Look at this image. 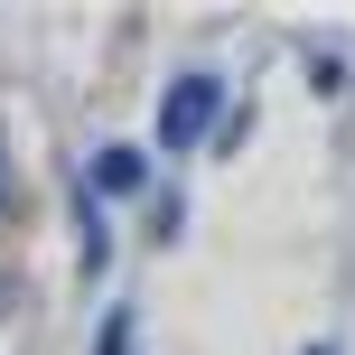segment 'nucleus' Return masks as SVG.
<instances>
[{
  "label": "nucleus",
  "instance_id": "3",
  "mask_svg": "<svg viewBox=\"0 0 355 355\" xmlns=\"http://www.w3.org/2000/svg\"><path fill=\"white\" fill-rule=\"evenodd\" d=\"M0 178H10V168H0Z\"/></svg>",
  "mask_w": 355,
  "mask_h": 355
},
{
  "label": "nucleus",
  "instance_id": "1",
  "mask_svg": "<svg viewBox=\"0 0 355 355\" xmlns=\"http://www.w3.org/2000/svg\"><path fill=\"white\" fill-rule=\"evenodd\" d=\"M215 103H225V85L215 75H178L168 103H159V150H196L215 131Z\"/></svg>",
  "mask_w": 355,
  "mask_h": 355
},
{
  "label": "nucleus",
  "instance_id": "4",
  "mask_svg": "<svg viewBox=\"0 0 355 355\" xmlns=\"http://www.w3.org/2000/svg\"><path fill=\"white\" fill-rule=\"evenodd\" d=\"M318 355H327V346H318Z\"/></svg>",
  "mask_w": 355,
  "mask_h": 355
},
{
  "label": "nucleus",
  "instance_id": "2",
  "mask_svg": "<svg viewBox=\"0 0 355 355\" xmlns=\"http://www.w3.org/2000/svg\"><path fill=\"white\" fill-rule=\"evenodd\" d=\"M141 150H103V159H94V187H103V196H141Z\"/></svg>",
  "mask_w": 355,
  "mask_h": 355
}]
</instances>
